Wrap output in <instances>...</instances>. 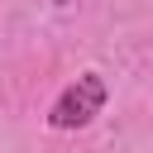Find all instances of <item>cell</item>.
Returning a JSON list of instances; mask_svg holds the SVG:
<instances>
[{
    "label": "cell",
    "mask_w": 153,
    "mask_h": 153,
    "mask_svg": "<svg viewBox=\"0 0 153 153\" xmlns=\"http://www.w3.org/2000/svg\"><path fill=\"white\" fill-rule=\"evenodd\" d=\"M105 100H110V81H105L100 72H81V76L53 100V110H48V129H57V134H67V129H86V124L105 110Z\"/></svg>",
    "instance_id": "1"
},
{
    "label": "cell",
    "mask_w": 153,
    "mask_h": 153,
    "mask_svg": "<svg viewBox=\"0 0 153 153\" xmlns=\"http://www.w3.org/2000/svg\"><path fill=\"white\" fill-rule=\"evenodd\" d=\"M53 5H72V0H53Z\"/></svg>",
    "instance_id": "2"
}]
</instances>
